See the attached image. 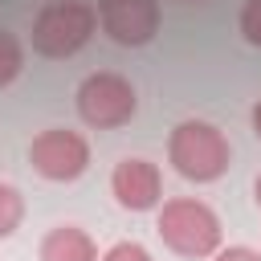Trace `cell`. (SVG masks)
<instances>
[{
	"mask_svg": "<svg viewBox=\"0 0 261 261\" xmlns=\"http://www.w3.org/2000/svg\"><path fill=\"white\" fill-rule=\"evenodd\" d=\"M249 118H253V130H257V139H261V98L253 102V114H249Z\"/></svg>",
	"mask_w": 261,
	"mask_h": 261,
	"instance_id": "obj_14",
	"label": "cell"
},
{
	"mask_svg": "<svg viewBox=\"0 0 261 261\" xmlns=\"http://www.w3.org/2000/svg\"><path fill=\"white\" fill-rule=\"evenodd\" d=\"M98 29L126 49L147 45L159 33V0H98Z\"/></svg>",
	"mask_w": 261,
	"mask_h": 261,
	"instance_id": "obj_6",
	"label": "cell"
},
{
	"mask_svg": "<svg viewBox=\"0 0 261 261\" xmlns=\"http://www.w3.org/2000/svg\"><path fill=\"white\" fill-rule=\"evenodd\" d=\"M98 261H155V257H151L139 241H118V245H110Z\"/></svg>",
	"mask_w": 261,
	"mask_h": 261,
	"instance_id": "obj_12",
	"label": "cell"
},
{
	"mask_svg": "<svg viewBox=\"0 0 261 261\" xmlns=\"http://www.w3.org/2000/svg\"><path fill=\"white\" fill-rule=\"evenodd\" d=\"M98 29V12L94 4L86 0H57V4H45L33 20V49L41 57H53V61H65L73 57Z\"/></svg>",
	"mask_w": 261,
	"mask_h": 261,
	"instance_id": "obj_3",
	"label": "cell"
},
{
	"mask_svg": "<svg viewBox=\"0 0 261 261\" xmlns=\"http://www.w3.org/2000/svg\"><path fill=\"white\" fill-rule=\"evenodd\" d=\"M167 159L171 167L192 179V184H212L228 171L232 163V147L224 139V130L216 122H204V118H184L171 126L167 135Z\"/></svg>",
	"mask_w": 261,
	"mask_h": 261,
	"instance_id": "obj_1",
	"label": "cell"
},
{
	"mask_svg": "<svg viewBox=\"0 0 261 261\" xmlns=\"http://www.w3.org/2000/svg\"><path fill=\"white\" fill-rule=\"evenodd\" d=\"M237 29H241V37H245L253 49H261V0H245Z\"/></svg>",
	"mask_w": 261,
	"mask_h": 261,
	"instance_id": "obj_11",
	"label": "cell"
},
{
	"mask_svg": "<svg viewBox=\"0 0 261 261\" xmlns=\"http://www.w3.org/2000/svg\"><path fill=\"white\" fill-rule=\"evenodd\" d=\"M20 65H24V49H20V41H16L8 29H0V90L16 82Z\"/></svg>",
	"mask_w": 261,
	"mask_h": 261,
	"instance_id": "obj_10",
	"label": "cell"
},
{
	"mask_svg": "<svg viewBox=\"0 0 261 261\" xmlns=\"http://www.w3.org/2000/svg\"><path fill=\"white\" fill-rule=\"evenodd\" d=\"M212 261H261V253L249 245H228V249H216Z\"/></svg>",
	"mask_w": 261,
	"mask_h": 261,
	"instance_id": "obj_13",
	"label": "cell"
},
{
	"mask_svg": "<svg viewBox=\"0 0 261 261\" xmlns=\"http://www.w3.org/2000/svg\"><path fill=\"white\" fill-rule=\"evenodd\" d=\"M110 192H114V200H118L126 212H151V208H159V200H163V175H159V167H155L151 159L126 155V159H118L114 171H110Z\"/></svg>",
	"mask_w": 261,
	"mask_h": 261,
	"instance_id": "obj_7",
	"label": "cell"
},
{
	"mask_svg": "<svg viewBox=\"0 0 261 261\" xmlns=\"http://www.w3.org/2000/svg\"><path fill=\"white\" fill-rule=\"evenodd\" d=\"M29 163L41 179L69 184L90 167V143H86V135L69 130V126H49L29 143Z\"/></svg>",
	"mask_w": 261,
	"mask_h": 261,
	"instance_id": "obj_5",
	"label": "cell"
},
{
	"mask_svg": "<svg viewBox=\"0 0 261 261\" xmlns=\"http://www.w3.org/2000/svg\"><path fill=\"white\" fill-rule=\"evenodd\" d=\"M253 192H257V208H261V175H257V184H253Z\"/></svg>",
	"mask_w": 261,
	"mask_h": 261,
	"instance_id": "obj_15",
	"label": "cell"
},
{
	"mask_svg": "<svg viewBox=\"0 0 261 261\" xmlns=\"http://www.w3.org/2000/svg\"><path fill=\"white\" fill-rule=\"evenodd\" d=\"M37 261H98V245L77 224H57L41 237Z\"/></svg>",
	"mask_w": 261,
	"mask_h": 261,
	"instance_id": "obj_8",
	"label": "cell"
},
{
	"mask_svg": "<svg viewBox=\"0 0 261 261\" xmlns=\"http://www.w3.org/2000/svg\"><path fill=\"white\" fill-rule=\"evenodd\" d=\"M24 220V196L12 188V184H0V241L12 237Z\"/></svg>",
	"mask_w": 261,
	"mask_h": 261,
	"instance_id": "obj_9",
	"label": "cell"
},
{
	"mask_svg": "<svg viewBox=\"0 0 261 261\" xmlns=\"http://www.w3.org/2000/svg\"><path fill=\"white\" fill-rule=\"evenodd\" d=\"M196 4H200V0H196Z\"/></svg>",
	"mask_w": 261,
	"mask_h": 261,
	"instance_id": "obj_17",
	"label": "cell"
},
{
	"mask_svg": "<svg viewBox=\"0 0 261 261\" xmlns=\"http://www.w3.org/2000/svg\"><path fill=\"white\" fill-rule=\"evenodd\" d=\"M155 232L159 241L179 253V257H212L220 249V216L204 204V200H192V196H175L159 208V220H155Z\"/></svg>",
	"mask_w": 261,
	"mask_h": 261,
	"instance_id": "obj_2",
	"label": "cell"
},
{
	"mask_svg": "<svg viewBox=\"0 0 261 261\" xmlns=\"http://www.w3.org/2000/svg\"><path fill=\"white\" fill-rule=\"evenodd\" d=\"M73 102H77L82 122H86V126H94V130L126 126V122L135 118V110H139L135 86H130L122 73H110V69L82 77V86H77Z\"/></svg>",
	"mask_w": 261,
	"mask_h": 261,
	"instance_id": "obj_4",
	"label": "cell"
},
{
	"mask_svg": "<svg viewBox=\"0 0 261 261\" xmlns=\"http://www.w3.org/2000/svg\"><path fill=\"white\" fill-rule=\"evenodd\" d=\"M49 4H57V0H49Z\"/></svg>",
	"mask_w": 261,
	"mask_h": 261,
	"instance_id": "obj_16",
	"label": "cell"
}]
</instances>
